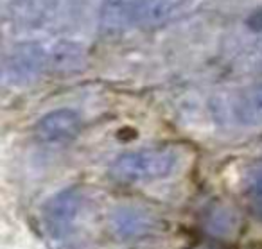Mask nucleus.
<instances>
[{
    "mask_svg": "<svg viewBox=\"0 0 262 249\" xmlns=\"http://www.w3.org/2000/svg\"><path fill=\"white\" fill-rule=\"evenodd\" d=\"M84 195L79 188H65L52 195L41 210V222L52 249H88L79 230Z\"/></svg>",
    "mask_w": 262,
    "mask_h": 249,
    "instance_id": "1",
    "label": "nucleus"
},
{
    "mask_svg": "<svg viewBox=\"0 0 262 249\" xmlns=\"http://www.w3.org/2000/svg\"><path fill=\"white\" fill-rule=\"evenodd\" d=\"M178 152L172 147H147L120 154L110 165V176L119 183L135 185L165 179L178 167Z\"/></svg>",
    "mask_w": 262,
    "mask_h": 249,
    "instance_id": "2",
    "label": "nucleus"
},
{
    "mask_svg": "<svg viewBox=\"0 0 262 249\" xmlns=\"http://www.w3.org/2000/svg\"><path fill=\"white\" fill-rule=\"evenodd\" d=\"M49 63V51L36 41L15 43L2 61V79L9 86H26L41 76Z\"/></svg>",
    "mask_w": 262,
    "mask_h": 249,
    "instance_id": "3",
    "label": "nucleus"
},
{
    "mask_svg": "<svg viewBox=\"0 0 262 249\" xmlns=\"http://www.w3.org/2000/svg\"><path fill=\"white\" fill-rule=\"evenodd\" d=\"M110 231L120 240H137L160 230V220L139 206H117L108 217Z\"/></svg>",
    "mask_w": 262,
    "mask_h": 249,
    "instance_id": "4",
    "label": "nucleus"
},
{
    "mask_svg": "<svg viewBox=\"0 0 262 249\" xmlns=\"http://www.w3.org/2000/svg\"><path fill=\"white\" fill-rule=\"evenodd\" d=\"M83 120L72 108H58L49 111L36 122V137L40 142L49 145H61L76 140L81 133Z\"/></svg>",
    "mask_w": 262,
    "mask_h": 249,
    "instance_id": "5",
    "label": "nucleus"
},
{
    "mask_svg": "<svg viewBox=\"0 0 262 249\" xmlns=\"http://www.w3.org/2000/svg\"><path fill=\"white\" fill-rule=\"evenodd\" d=\"M144 0H101L99 31L106 36H119L140 26Z\"/></svg>",
    "mask_w": 262,
    "mask_h": 249,
    "instance_id": "6",
    "label": "nucleus"
},
{
    "mask_svg": "<svg viewBox=\"0 0 262 249\" xmlns=\"http://www.w3.org/2000/svg\"><path fill=\"white\" fill-rule=\"evenodd\" d=\"M59 0H8L6 16L15 29L34 31L47 26Z\"/></svg>",
    "mask_w": 262,
    "mask_h": 249,
    "instance_id": "7",
    "label": "nucleus"
},
{
    "mask_svg": "<svg viewBox=\"0 0 262 249\" xmlns=\"http://www.w3.org/2000/svg\"><path fill=\"white\" fill-rule=\"evenodd\" d=\"M86 65V51L81 43L61 40L49 49L47 69L54 76H74L83 72Z\"/></svg>",
    "mask_w": 262,
    "mask_h": 249,
    "instance_id": "8",
    "label": "nucleus"
},
{
    "mask_svg": "<svg viewBox=\"0 0 262 249\" xmlns=\"http://www.w3.org/2000/svg\"><path fill=\"white\" fill-rule=\"evenodd\" d=\"M228 117L241 126H262V84L243 90L232 97Z\"/></svg>",
    "mask_w": 262,
    "mask_h": 249,
    "instance_id": "9",
    "label": "nucleus"
},
{
    "mask_svg": "<svg viewBox=\"0 0 262 249\" xmlns=\"http://www.w3.org/2000/svg\"><path fill=\"white\" fill-rule=\"evenodd\" d=\"M187 0H144L140 27L142 29H157L182 13Z\"/></svg>",
    "mask_w": 262,
    "mask_h": 249,
    "instance_id": "10",
    "label": "nucleus"
},
{
    "mask_svg": "<svg viewBox=\"0 0 262 249\" xmlns=\"http://www.w3.org/2000/svg\"><path fill=\"white\" fill-rule=\"evenodd\" d=\"M246 197L258 220H262V162L250 169L246 176Z\"/></svg>",
    "mask_w": 262,
    "mask_h": 249,
    "instance_id": "11",
    "label": "nucleus"
},
{
    "mask_svg": "<svg viewBox=\"0 0 262 249\" xmlns=\"http://www.w3.org/2000/svg\"><path fill=\"white\" fill-rule=\"evenodd\" d=\"M246 24H248V27H250L251 31H262V8L251 13Z\"/></svg>",
    "mask_w": 262,
    "mask_h": 249,
    "instance_id": "12",
    "label": "nucleus"
},
{
    "mask_svg": "<svg viewBox=\"0 0 262 249\" xmlns=\"http://www.w3.org/2000/svg\"><path fill=\"white\" fill-rule=\"evenodd\" d=\"M251 58H253V65L262 72V41L253 49V52H251Z\"/></svg>",
    "mask_w": 262,
    "mask_h": 249,
    "instance_id": "13",
    "label": "nucleus"
},
{
    "mask_svg": "<svg viewBox=\"0 0 262 249\" xmlns=\"http://www.w3.org/2000/svg\"><path fill=\"white\" fill-rule=\"evenodd\" d=\"M198 249H214V247H198Z\"/></svg>",
    "mask_w": 262,
    "mask_h": 249,
    "instance_id": "14",
    "label": "nucleus"
}]
</instances>
